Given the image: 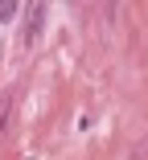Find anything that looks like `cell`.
I'll return each instance as SVG.
<instances>
[{"label": "cell", "instance_id": "3957f363", "mask_svg": "<svg viewBox=\"0 0 148 160\" xmlns=\"http://www.w3.org/2000/svg\"><path fill=\"white\" fill-rule=\"evenodd\" d=\"M128 160H148V136H140V144L128 152Z\"/></svg>", "mask_w": 148, "mask_h": 160}, {"label": "cell", "instance_id": "6da1fadb", "mask_svg": "<svg viewBox=\"0 0 148 160\" xmlns=\"http://www.w3.org/2000/svg\"><path fill=\"white\" fill-rule=\"evenodd\" d=\"M41 25H45V4H29L25 25H21V45H33L37 33H41Z\"/></svg>", "mask_w": 148, "mask_h": 160}, {"label": "cell", "instance_id": "7a4b0ae2", "mask_svg": "<svg viewBox=\"0 0 148 160\" xmlns=\"http://www.w3.org/2000/svg\"><path fill=\"white\" fill-rule=\"evenodd\" d=\"M8 115H13V90H4V94H0V132L8 127Z\"/></svg>", "mask_w": 148, "mask_h": 160}]
</instances>
